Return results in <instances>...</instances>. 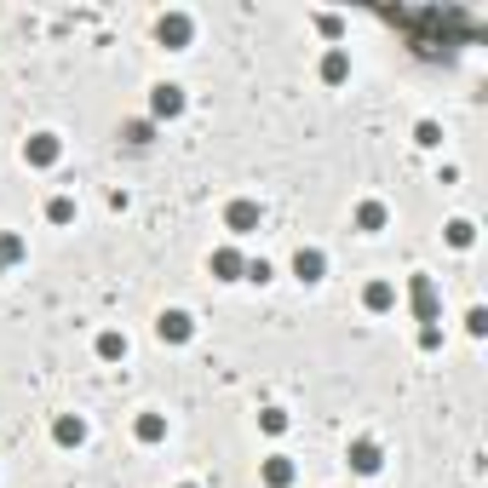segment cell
Returning <instances> with one entry per match:
<instances>
[{
    "instance_id": "6da1fadb",
    "label": "cell",
    "mask_w": 488,
    "mask_h": 488,
    "mask_svg": "<svg viewBox=\"0 0 488 488\" xmlns=\"http://www.w3.org/2000/svg\"><path fill=\"white\" fill-rule=\"evenodd\" d=\"M408 304H413V322H443V293H437V276H408Z\"/></svg>"
},
{
    "instance_id": "7a4b0ae2",
    "label": "cell",
    "mask_w": 488,
    "mask_h": 488,
    "mask_svg": "<svg viewBox=\"0 0 488 488\" xmlns=\"http://www.w3.org/2000/svg\"><path fill=\"white\" fill-rule=\"evenodd\" d=\"M155 41H161L167 52H185L195 41V18L190 12H161V18H155Z\"/></svg>"
},
{
    "instance_id": "3957f363",
    "label": "cell",
    "mask_w": 488,
    "mask_h": 488,
    "mask_svg": "<svg viewBox=\"0 0 488 488\" xmlns=\"http://www.w3.org/2000/svg\"><path fill=\"white\" fill-rule=\"evenodd\" d=\"M185 109H190V92L178 87V81H161V87L150 92V121L155 127H161V121H178Z\"/></svg>"
},
{
    "instance_id": "277c9868",
    "label": "cell",
    "mask_w": 488,
    "mask_h": 488,
    "mask_svg": "<svg viewBox=\"0 0 488 488\" xmlns=\"http://www.w3.org/2000/svg\"><path fill=\"white\" fill-rule=\"evenodd\" d=\"M23 161H29L35 173L58 167V161H64V138H58V132H35V138H23Z\"/></svg>"
},
{
    "instance_id": "5b68a950",
    "label": "cell",
    "mask_w": 488,
    "mask_h": 488,
    "mask_svg": "<svg viewBox=\"0 0 488 488\" xmlns=\"http://www.w3.org/2000/svg\"><path fill=\"white\" fill-rule=\"evenodd\" d=\"M155 339H161V345H190L195 339V316L190 311H161L155 316Z\"/></svg>"
},
{
    "instance_id": "8992f818",
    "label": "cell",
    "mask_w": 488,
    "mask_h": 488,
    "mask_svg": "<svg viewBox=\"0 0 488 488\" xmlns=\"http://www.w3.org/2000/svg\"><path fill=\"white\" fill-rule=\"evenodd\" d=\"M345 460H350V471H357V477H380V466H385V448L374 443V437H357V443L345 448Z\"/></svg>"
},
{
    "instance_id": "52a82bcc",
    "label": "cell",
    "mask_w": 488,
    "mask_h": 488,
    "mask_svg": "<svg viewBox=\"0 0 488 488\" xmlns=\"http://www.w3.org/2000/svg\"><path fill=\"white\" fill-rule=\"evenodd\" d=\"M259 201H253V195H236V201L224 207V230L230 236H253V230H259Z\"/></svg>"
},
{
    "instance_id": "ba28073f",
    "label": "cell",
    "mask_w": 488,
    "mask_h": 488,
    "mask_svg": "<svg viewBox=\"0 0 488 488\" xmlns=\"http://www.w3.org/2000/svg\"><path fill=\"white\" fill-rule=\"evenodd\" d=\"M207 271H213L218 282H241V276H248V259H241V248H213Z\"/></svg>"
},
{
    "instance_id": "9c48e42d",
    "label": "cell",
    "mask_w": 488,
    "mask_h": 488,
    "mask_svg": "<svg viewBox=\"0 0 488 488\" xmlns=\"http://www.w3.org/2000/svg\"><path fill=\"white\" fill-rule=\"evenodd\" d=\"M350 224H357L362 236H380V230L390 224V207H385V201H374V195H368V201H357V213H350Z\"/></svg>"
},
{
    "instance_id": "30bf717a",
    "label": "cell",
    "mask_w": 488,
    "mask_h": 488,
    "mask_svg": "<svg viewBox=\"0 0 488 488\" xmlns=\"http://www.w3.org/2000/svg\"><path fill=\"white\" fill-rule=\"evenodd\" d=\"M293 477H299V466H293L287 454L259 460V483H264V488H293Z\"/></svg>"
},
{
    "instance_id": "8fae6325",
    "label": "cell",
    "mask_w": 488,
    "mask_h": 488,
    "mask_svg": "<svg viewBox=\"0 0 488 488\" xmlns=\"http://www.w3.org/2000/svg\"><path fill=\"white\" fill-rule=\"evenodd\" d=\"M293 276H299V282H322L327 276V253L322 248H299L293 253Z\"/></svg>"
},
{
    "instance_id": "7c38bea8",
    "label": "cell",
    "mask_w": 488,
    "mask_h": 488,
    "mask_svg": "<svg viewBox=\"0 0 488 488\" xmlns=\"http://www.w3.org/2000/svg\"><path fill=\"white\" fill-rule=\"evenodd\" d=\"M52 443L58 448H81L87 443V420H81V413H58L52 420Z\"/></svg>"
},
{
    "instance_id": "4fadbf2b",
    "label": "cell",
    "mask_w": 488,
    "mask_h": 488,
    "mask_svg": "<svg viewBox=\"0 0 488 488\" xmlns=\"http://www.w3.org/2000/svg\"><path fill=\"white\" fill-rule=\"evenodd\" d=\"M322 81H327V87H345V81H350V52H345V46H327V58H322Z\"/></svg>"
},
{
    "instance_id": "5bb4252c",
    "label": "cell",
    "mask_w": 488,
    "mask_h": 488,
    "mask_svg": "<svg viewBox=\"0 0 488 488\" xmlns=\"http://www.w3.org/2000/svg\"><path fill=\"white\" fill-rule=\"evenodd\" d=\"M132 437H138L144 448L167 443V413H138V420H132Z\"/></svg>"
},
{
    "instance_id": "9a60e30c",
    "label": "cell",
    "mask_w": 488,
    "mask_h": 488,
    "mask_svg": "<svg viewBox=\"0 0 488 488\" xmlns=\"http://www.w3.org/2000/svg\"><path fill=\"white\" fill-rule=\"evenodd\" d=\"M362 304H368L374 316H385L390 304H397V282H385V276H380V282H368V287H362Z\"/></svg>"
},
{
    "instance_id": "2e32d148",
    "label": "cell",
    "mask_w": 488,
    "mask_h": 488,
    "mask_svg": "<svg viewBox=\"0 0 488 488\" xmlns=\"http://www.w3.org/2000/svg\"><path fill=\"white\" fill-rule=\"evenodd\" d=\"M92 350H98V362H127V334H121V327H104Z\"/></svg>"
},
{
    "instance_id": "e0dca14e",
    "label": "cell",
    "mask_w": 488,
    "mask_h": 488,
    "mask_svg": "<svg viewBox=\"0 0 488 488\" xmlns=\"http://www.w3.org/2000/svg\"><path fill=\"white\" fill-rule=\"evenodd\" d=\"M23 259H29V241H23L18 230H0V264L12 271V264H23Z\"/></svg>"
},
{
    "instance_id": "ac0fdd59",
    "label": "cell",
    "mask_w": 488,
    "mask_h": 488,
    "mask_svg": "<svg viewBox=\"0 0 488 488\" xmlns=\"http://www.w3.org/2000/svg\"><path fill=\"white\" fill-rule=\"evenodd\" d=\"M46 224H75V195H52V201H46Z\"/></svg>"
},
{
    "instance_id": "d6986e66",
    "label": "cell",
    "mask_w": 488,
    "mask_h": 488,
    "mask_svg": "<svg viewBox=\"0 0 488 488\" xmlns=\"http://www.w3.org/2000/svg\"><path fill=\"white\" fill-rule=\"evenodd\" d=\"M443 236H448V248H460V253H466L471 241H477V224H471V218H448V230H443Z\"/></svg>"
},
{
    "instance_id": "ffe728a7",
    "label": "cell",
    "mask_w": 488,
    "mask_h": 488,
    "mask_svg": "<svg viewBox=\"0 0 488 488\" xmlns=\"http://www.w3.org/2000/svg\"><path fill=\"white\" fill-rule=\"evenodd\" d=\"M121 138H127V144H138V150H144V144H155V121H150V115L127 121V127H121Z\"/></svg>"
},
{
    "instance_id": "44dd1931",
    "label": "cell",
    "mask_w": 488,
    "mask_h": 488,
    "mask_svg": "<svg viewBox=\"0 0 488 488\" xmlns=\"http://www.w3.org/2000/svg\"><path fill=\"white\" fill-rule=\"evenodd\" d=\"M413 144H420V150H437V144H443V127H437V121H420V127H413Z\"/></svg>"
},
{
    "instance_id": "7402d4cb",
    "label": "cell",
    "mask_w": 488,
    "mask_h": 488,
    "mask_svg": "<svg viewBox=\"0 0 488 488\" xmlns=\"http://www.w3.org/2000/svg\"><path fill=\"white\" fill-rule=\"evenodd\" d=\"M259 431L282 437V431H287V413H282V408H264V413H259Z\"/></svg>"
},
{
    "instance_id": "603a6c76",
    "label": "cell",
    "mask_w": 488,
    "mask_h": 488,
    "mask_svg": "<svg viewBox=\"0 0 488 488\" xmlns=\"http://www.w3.org/2000/svg\"><path fill=\"white\" fill-rule=\"evenodd\" d=\"M466 334H471V339L488 334V311H483V304H471V311H466Z\"/></svg>"
},
{
    "instance_id": "cb8c5ba5",
    "label": "cell",
    "mask_w": 488,
    "mask_h": 488,
    "mask_svg": "<svg viewBox=\"0 0 488 488\" xmlns=\"http://www.w3.org/2000/svg\"><path fill=\"white\" fill-rule=\"evenodd\" d=\"M437 345H443V322H425L420 327V350H437Z\"/></svg>"
},
{
    "instance_id": "d4e9b609",
    "label": "cell",
    "mask_w": 488,
    "mask_h": 488,
    "mask_svg": "<svg viewBox=\"0 0 488 488\" xmlns=\"http://www.w3.org/2000/svg\"><path fill=\"white\" fill-rule=\"evenodd\" d=\"M241 282H259V287H264V282H271V264H264V259H248V276H241Z\"/></svg>"
},
{
    "instance_id": "484cf974",
    "label": "cell",
    "mask_w": 488,
    "mask_h": 488,
    "mask_svg": "<svg viewBox=\"0 0 488 488\" xmlns=\"http://www.w3.org/2000/svg\"><path fill=\"white\" fill-rule=\"evenodd\" d=\"M316 29H322L327 41H339V35H345V18H327V12H322V18H316Z\"/></svg>"
},
{
    "instance_id": "4316f807",
    "label": "cell",
    "mask_w": 488,
    "mask_h": 488,
    "mask_svg": "<svg viewBox=\"0 0 488 488\" xmlns=\"http://www.w3.org/2000/svg\"><path fill=\"white\" fill-rule=\"evenodd\" d=\"M178 488H195V483H178Z\"/></svg>"
},
{
    "instance_id": "83f0119b",
    "label": "cell",
    "mask_w": 488,
    "mask_h": 488,
    "mask_svg": "<svg viewBox=\"0 0 488 488\" xmlns=\"http://www.w3.org/2000/svg\"><path fill=\"white\" fill-rule=\"evenodd\" d=\"M0 276H6V264H0Z\"/></svg>"
}]
</instances>
